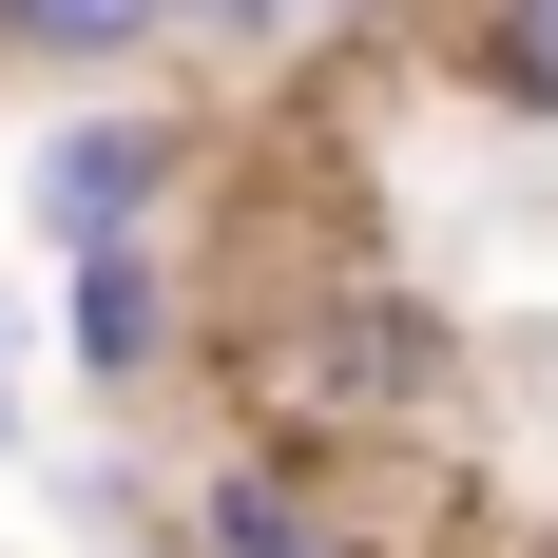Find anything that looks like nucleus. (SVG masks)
Here are the masks:
<instances>
[{"label": "nucleus", "instance_id": "423d86ee", "mask_svg": "<svg viewBox=\"0 0 558 558\" xmlns=\"http://www.w3.org/2000/svg\"><path fill=\"white\" fill-rule=\"evenodd\" d=\"M193 558H328V520L289 501L270 462H231V482H213V539H193Z\"/></svg>", "mask_w": 558, "mask_h": 558}, {"label": "nucleus", "instance_id": "20e7f679", "mask_svg": "<svg viewBox=\"0 0 558 558\" xmlns=\"http://www.w3.org/2000/svg\"><path fill=\"white\" fill-rule=\"evenodd\" d=\"M155 39H173V0H0V58L20 77H116Z\"/></svg>", "mask_w": 558, "mask_h": 558}, {"label": "nucleus", "instance_id": "9d476101", "mask_svg": "<svg viewBox=\"0 0 558 558\" xmlns=\"http://www.w3.org/2000/svg\"><path fill=\"white\" fill-rule=\"evenodd\" d=\"M135 558H193V539H135Z\"/></svg>", "mask_w": 558, "mask_h": 558}, {"label": "nucleus", "instance_id": "9b49d317", "mask_svg": "<svg viewBox=\"0 0 558 558\" xmlns=\"http://www.w3.org/2000/svg\"><path fill=\"white\" fill-rule=\"evenodd\" d=\"M539 558H558V539H539Z\"/></svg>", "mask_w": 558, "mask_h": 558}, {"label": "nucleus", "instance_id": "6e6552de", "mask_svg": "<svg viewBox=\"0 0 558 558\" xmlns=\"http://www.w3.org/2000/svg\"><path fill=\"white\" fill-rule=\"evenodd\" d=\"M213 20H289V0H213Z\"/></svg>", "mask_w": 558, "mask_h": 558}, {"label": "nucleus", "instance_id": "0eeeda50", "mask_svg": "<svg viewBox=\"0 0 558 558\" xmlns=\"http://www.w3.org/2000/svg\"><path fill=\"white\" fill-rule=\"evenodd\" d=\"M0 366H20V308H0ZM0 444H20V386H0Z\"/></svg>", "mask_w": 558, "mask_h": 558}, {"label": "nucleus", "instance_id": "f03ea898", "mask_svg": "<svg viewBox=\"0 0 558 558\" xmlns=\"http://www.w3.org/2000/svg\"><path fill=\"white\" fill-rule=\"evenodd\" d=\"M424 386H444V328H424L404 289H347V308L289 328V404H308V424H404Z\"/></svg>", "mask_w": 558, "mask_h": 558}, {"label": "nucleus", "instance_id": "7ed1b4c3", "mask_svg": "<svg viewBox=\"0 0 558 558\" xmlns=\"http://www.w3.org/2000/svg\"><path fill=\"white\" fill-rule=\"evenodd\" d=\"M58 328H77V386H155L173 366V251L155 231H116V251H58Z\"/></svg>", "mask_w": 558, "mask_h": 558}, {"label": "nucleus", "instance_id": "39448f33", "mask_svg": "<svg viewBox=\"0 0 558 558\" xmlns=\"http://www.w3.org/2000/svg\"><path fill=\"white\" fill-rule=\"evenodd\" d=\"M462 77H482L501 116H539V135H558V0H482V39H462Z\"/></svg>", "mask_w": 558, "mask_h": 558}, {"label": "nucleus", "instance_id": "1a4fd4ad", "mask_svg": "<svg viewBox=\"0 0 558 558\" xmlns=\"http://www.w3.org/2000/svg\"><path fill=\"white\" fill-rule=\"evenodd\" d=\"M328 20H386V0H328Z\"/></svg>", "mask_w": 558, "mask_h": 558}, {"label": "nucleus", "instance_id": "f257e3e1", "mask_svg": "<svg viewBox=\"0 0 558 558\" xmlns=\"http://www.w3.org/2000/svg\"><path fill=\"white\" fill-rule=\"evenodd\" d=\"M173 193H193V116H173V97H77L39 155H20V213H39V251L173 231Z\"/></svg>", "mask_w": 558, "mask_h": 558}]
</instances>
